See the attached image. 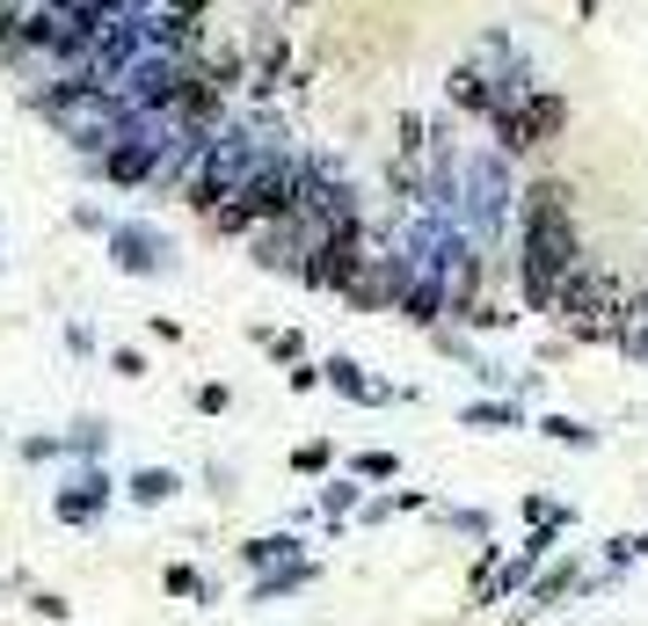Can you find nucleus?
<instances>
[{"mask_svg":"<svg viewBox=\"0 0 648 626\" xmlns=\"http://www.w3.org/2000/svg\"><path fill=\"white\" fill-rule=\"evenodd\" d=\"M525 124H532V139H561L568 132V103H561L554 87H525Z\"/></svg>","mask_w":648,"mask_h":626,"instance_id":"5","label":"nucleus"},{"mask_svg":"<svg viewBox=\"0 0 648 626\" xmlns=\"http://www.w3.org/2000/svg\"><path fill=\"white\" fill-rule=\"evenodd\" d=\"M168 591L176 597H205V583H197V568H168Z\"/></svg>","mask_w":648,"mask_h":626,"instance_id":"15","label":"nucleus"},{"mask_svg":"<svg viewBox=\"0 0 648 626\" xmlns=\"http://www.w3.org/2000/svg\"><path fill=\"white\" fill-rule=\"evenodd\" d=\"M546 437H554V445H590V430L568 422V416H546Z\"/></svg>","mask_w":648,"mask_h":626,"instance_id":"12","label":"nucleus"},{"mask_svg":"<svg viewBox=\"0 0 648 626\" xmlns=\"http://www.w3.org/2000/svg\"><path fill=\"white\" fill-rule=\"evenodd\" d=\"M351 503H357V488H351V481H335L328 495H321V510H328V518H343V510H351Z\"/></svg>","mask_w":648,"mask_h":626,"instance_id":"14","label":"nucleus"},{"mask_svg":"<svg viewBox=\"0 0 648 626\" xmlns=\"http://www.w3.org/2000/svg\"><path fill=\"white\" fill-rule=\"evenodd\" d=\"M357 270H365V219H357V227L321 233L314 255H306V284H321V292H343Z\"/></svg>","mask_w":648,"mask_h":626,"instance_id":"1","label":"nucleus"},{"mask_svg":"<svg viewBox=\"0 0 648 626\" xmlns=\"http://www.w3.org/2000/svg\"><path fill=\"white\" fill-rule=\"evenodd\" d=\"M576 583H583V561H561V568H546L540 575V591H532V605H561V597H568V591H576Z\"/></svg>","mask_w":648,"mask_h":626,"instance_id":"7","label":"nucleus"},{"mask_svg":"<svg viewBox=\"0 0 648 626\" xmlns=\"http://www.w3.org/2000/svg\"><path fill=\"white\" fill-rule=\"evenodd\" d=\"M248 561H255V568H270V561H292V540H248Z\"/></svg>","mask_w":648,"mask_h":626,"instance_id":"11","label":"nucleus"},{"mask_svg":"<svg viewBox=\"0 0 648 626\" xmlns=\"http://www.w3.org/2000/svg\"><path fill=\"white\" fill-rule=\"evenodd\" d=\"M117 262H124V270H154V233L124 227V233H117Z\"/></svg>","mask_w":648,"mask_h":626,"instance_id":"9","label":"nucleus"},{"mask_svg":"<svg viewBox=\"0 0 648 626\" xmlns=\"http://www.w3.org/2000/svg\"><path fill=\"white\" fill-rule=\"evenodd\" d=\"M445 95H452V109H467V117H495V103H503V87H495L481 66H452Z\"/></svg>","mask_w":648,"mask_h":626,"instance_id":"3","label":"nucleus"},{"mask_svg":"<svg viewBox=\"0 0 648 626\" xmlns=\"http://www.w3.org/2000/svg\"><path fill=\"white\" fill-rule=\"evenodd\" d=\"M481 284H489V262L473 248H445V306H452V321H467L481 306Z\"/></svg>","mask_w":648,"mask_h":626,"instance_id":"2","label":"nucleus"},{"mask_svg":"<svg viewBox=\"0 0 648 626\" xmlns=\"http://www.w3.org/2000/svg\"><path fill=\"white\" fill-rule=\"evenodd\" d=\"M103 495H109V481H103V473H81V481H73V495H59V518H66V524H88Z\"/></svg>","mask_w":648,"mask_h":626,"instance_id":"6","label":"nucleus"},{"mask_svg":"<svg viewBox=\"0 0 648 626\" xmlns=\"http://www.w3.org/2000/svg\"><path fill=\"white\" fill-rule=\"evenodd\" d=\"M132 495H139V503H168V495H176V473H160V467H146L139 481H132Z\"/></svg>","mask_w":648,"mask_h":626,"instance_id":"10","label":"nucleus"},{"mask_svg":"<svg viewBox=\"0 0 648 626\" xmlns=\"http://www.w3.org/2000/svg\"><path fill=\"white\" fill-rule=\"evenodd\" d=\"M227 400H233L227 386H197V408H205V416H227Z\"/></svg>","mask_w":648,"mask_h":626,"instance_id":"17","label":"nucleus"},{"mask_svg":"<svg viewBox=\"0 0 648 626\" xmlns=\"http://www.w3.org/2000/svg\"><path fill=\"white\" fill-rule=\"evenodd\" d=\"M292 467H299V473H321V467H328V445H321V437H314V445H299Z\"/></svg>","mask_w":648,"mask_h":626,"instance_id":"13","label":"nucleus"},{"mask_svg":"<svg viewBox=\"0 0 648 626\" xmlns=\"http://www.w3.org/2000/svg\"><path fill=\"white\" fill-rule=\"evenodd\" d=\"M321 372H328V386H335V394H357V400H386V394H379V386H372V379H365V372H357V365H351V357H335V365H321Z\"/></svg>","mask_w":648,"mask_h":626,"instance_id":"8","label":"nucleus"},{"mask_svg":"<svg viewBox=\"0 0 648 626\" xmlns=\"http://www.w3.org/2000/svg\"><path fill=\"white\" fill-rule=\"evenodd\" d=\"M394 313H408L416 328H438L445 313H452V306H445V278H408V292H401V306H394Z\"/></svg>","mask_w":648,"mask_h":626,"instance_id":"4","label":"nucleus"},{"mask_svg":"<svg viewBox=\"0 0 648 626\" xmlns=\"http://www.w3.org/2000/svg\"><path fill=\"white\" fill-rule=\"evenodd\" d=\"M357 473H365V481H386V473H394V452H365V459H357Z\"/></svg>","mask_w":648,"mask_h":626,"instance_id":"16","label":"nucleus"}]
</instances>
